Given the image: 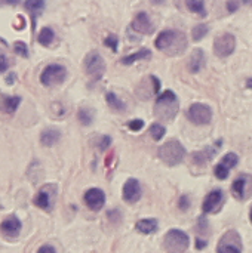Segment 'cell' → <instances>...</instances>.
Instances as JSON below:
<instances>
[{
	"mask_svg": "<svg viewBox=\"0 0 252 253\" xmlns=\"http://www.w3.org/2000/svg\"><path fill=\"white\" fill-rule=\"evenodd\" d=\"M141 199V185L137 179L131 178L123 185V200L129 205L137 203Z\"/></svg>",
	"mask_w": 252,
	"mask_h": 253,
	"instance_id": "9a60e30c",
	"label": "cell"
},
{
	"mask_svg": "<svg viewBox=\"0 0 252 253\" xmlns=\"http://www.w3.org/2000/svg\"><path fill=\"white\" fill-rule=\"evenodd\" d=\"M238 162H239V157H238L235 153H227V154L223 157V160L215 166V169H214L215 176H217L220 181L227 179V178H229V173H230V169H233V168L238 165Z\"/></svg>",
	"mask_w": 252,
	"mask_h": 253,
	"instance_id": "7c38bea8",
	"label": "cell"
},
{
	"mask_svg": "<svg viewBox=\"0 0 252 253\" xmlns=\"http://www.w3.org/2000/svg\"><path fill=\"white\" fill-rule=\"evenodd\" d=\"M131 27H132L134 31H137V33H140V34H147V36H149V34H153V31H154L153 22H151L150 16H149L146 12L138 13V15L134 18Z\"/></svg>",
	"mask_w": 252,
	"mask_h": 253,
	"instance_id": "2e32d148",
	"label": "cell"
},
{
	"mask_svg": "<svg viewBox=\"0 0 252 253\" xmlns=\"http://www.w3.org/2000/svg\"><path fill=\"white\" fill-rule=\"evenodd\" d=\"M242 251H244V248H242L241 236H239L238 231H235V230L227 231V233L221 237V240H220V243H218V246H217V252L241 253Z\"/></svg>",
	"mask_w": 252,
	"mask_h": 253,
	"instance_id": "ba28073f",
	"label": "cell"
},
{
	"mask_svg": "<svg viewBox=\"0 0 252 253\" xmlns=\"http://www.w3.org/2000/svg\"><path fill=\"white\" fill-rule=\"evenodd\" d=\"M154 46H156V49L162 50L163 53H166L169 56H175V55H181L186 50L187 39L181 31L165 30L156 37Z\"/></svg>",
	"mask_w": 252,
	"mask_h": 253,
	"instance_id": "6da1fadb",
	"label": "cell"
},
{
	"mask_svg": "<svg viewBox=\"0 0 252 253\" xmlns=\"http://www.w3.org/2000/svg\"><path fill=\"white\" fill-rule=\"evenodd\" d=\"M205 65V53L202 49H195L193 53L190 55V59H189V64H187V68L190 73H199Z\"/></svg>",
	"mask_w": 252,
	"mask_h": 253,
	"instance_id": "ac0fdd59",
	"label": "cell"
},
{
	"mask_svg": "<svg viewBox=\"0 0 252 253\" xmlns=\"http://www.w3.org/2000/svg\"><path fill=\"white\" fill-rule=\"evenodd\" d=\"M206 246V242L205 240H201V239H198L196 240V249L199 251V249H203Z\"/></svg>",
	"mask_w": 252,
	"mask_h": 253,
	"instance_id": "8d00e7d4",
	"label": "cell"
},
{
	"mask_svg": "<svg viewBox=\"0 0 252 253\" xmlns=\"http://www.w3.org/2000/svg\"><path fill=\"white\" fill-rule=\"evenodd\" d=\"M227 4H229L227 7H229V10H230V12H235V10L238 9V3H236V1H229Z\"/></svg>",
	"mask_w": 252,
	"mask_h": 253,
	"instance_id": "74e56055",
	"label": "cell"
},
{
	"mask_svg": "<svg viewBox=\"0 0 252 253\" xmlns=\"http://www.w3.org/2000/svg\"><path fill=\"white\" fill-rule=\"evenodd\" d=\"M150 56H151V52H150L149 49H141V50H138V52H135V53H132V55L123 56V58L120 59V62H122L123 65H131V64H134L135 61L149 59Z\"/></svg>",
	"mask_w": 252,
	"mask_h": 253,
	"instance_id": "7402d4cb",
	"label": "cell"
},
{
	"mask_svg": "<svg viewBox=\"0 0 252 253\" xmlns=\"http://www.w3.org/2000/svg\"><path fill=\"white\" fill-rule=\"evenodd\" d=\"M85 68L86 73L94 79V80H100L104 73H105V62L102 59V56L98 52H91L86 59H85Z\"/></svg>",
	"mask_w": 252,
	"mask_h": 253,
	"instance_id": "8992f818",
	"label": "cell"
},
{
	"mask_svg": "<svg viewBox=\"0 0 252 253\" xmlns=\"http://www.w3.org/2000/svg\"><path fill=\"white\" fill-rule=\"evenodd\" d=\"M187 117L195 125H208L212 119V111L205 104H193L187 111Z\"/></svg>",
	"mask_w": 252,
	"mask_h": 253,
	"instance_id": "9c48e42d",
	"label": "cell"
},
{
	"mask_svg": "<svg viewBox=\"0 0 252 253\" xmlns=\"http://www.w3.org/2000/svg\"><path fill=\"white\" fill-rule=\"evenodd\" d=\"M59 136L61 135H59V132L56 129H46L40 135V142L45 147H52L59 141Z\"/></svg>",
	"mask_w": 252,
	"mask_h": 253,
	"instance_id": "ffe728a7",
	"label": "cell"
},
{
	"mask_svg": "<svg viewBox=\"0 0 252 253\" xmlns=\"http://www.w3.org/2000/svg\"><path fill=\"white\" fill-rule=\"evenodd\" d=\"M39 252H55V249L52 248V246H42L40 249H39Z\"/></svg>",
	"mask_w": 252,
	"mask_h": 253,
	"instance_id": "f35d334b",
	"label": "cell"
},
{
	"mask_svg": "<svg viewBox=\"0 0 252 253\" xmlns=\"http://www.w3.org/2000/svg\"><path fill=\"white\" fill-rule=\"evenodd\" d=\"M244 3H247V4H252V0H242Z\"/></svg>",
	"mask_w": 252,
	"mask_h": 253,
	"instance_id": "b9f144b4",
	"label": "cell"
},
{
	"mask_svg": "<svg viewBox=\"0 0 252 253\" xmlns=\"http://www.w3.org/2000/svg\"><path fill=\"white\" fill-rule=\"evenodd\" d=\"M105 99H107V104L110 105V108L114 110V111H123L126 108V105L123 104V101L119 99L117 95H114L113 92H108L105 95Z\"/></svg>",
	"mask_w": 252,
	"mask_h": 253,
	"instance_id": "d4e9b609",
	"label": "cell"
},
{
	"mask_svg": "<svg viewBox=\"0 0 252 253\" xmlns=\"http://www.w3.org/2000/svg\"><path fill=\"white\" fill-rule=\"evenodd\" d=\"M157 156H159V159L165 165H168V166H177V165H180L184 160L186 150H184V147H183L181 142H178L175 139H171V141L165 142L159 148Z\"/></svg>",
	"mask_w": 252,
	"mask_h": 253,
	"instance_id": "3957f363",
	"label": "cell"
},
{
	"mask_svg": "<svg viewBox=\"0 0 252 253\" xmlns=\"http://www.w3.org/2000/svg\"><path fill=\"white\" fill-rule=\"evenodd\" d=\"M22 225H21V221L16 218V216H9L6 218L1 224H0V230L4 236L7 237H16L21 231Z\"/></svg>",
	"mask_w": 252,
	"mask_h": 253,
	"instance_id": "e0dca14e",
	"label": "cell"
},
{
	"mask_svg": "<svg viewBox=\"0 0 252 253\" xmlns=\"http://www.w3.org/2000/svg\"><path fill=\"white\" fill-rule=\"evenodd\" d=\"M85 203L94 212L101 211L102 206L105 205V194H104V191L100 190V188H91V190H88L85 193Z\"/></svg>",
	"mask_w": 252,
	"mask_h": 253,
	"instance_id": "4fadbf2b",
	"label": "cell"
},
{
	"mask_svg": "<svg viewBox=\"0 0 252 253\" xmlns=\"http://www.w3.org/2000/svg\"><path fill=\"white\" fill-rule=\"evenodd\" d=\"M189 245H190V240H189V236L181 231V230H177V228H172L166 233L165 239H163V248L165 251L171 253H180L186 252L189 249Z\"/></svg>",
	"mask_w": 252,
	"mask_h": 253,
	"instance_id": "277c9868",
	"label": "cell"
},
{
	"mask_svg": "<svg viewBox=\"0 0 252 253\" xmlns=\"http://www.w3.org/2000/svg\"><path fill=\"white\" fill-rule=\"evenodd\" d=\"M178 206H180L181 211H187L190 208V199H189V196H181L180 200H178Z\"/></svg>",
	"mask_w": 252,
	"mask_h": 253,
	"instance_id": "836d02e7",
	"label": "cell"
},
{
	"mask_svg": "<svg viewBox=\"0 0 252 253\" xmlns=\"http://www.w3.org/2000/svg\"><path fill=\"white\" fill-rule=\"evenodd\" d=\"M250 219H251V222H252V208H251V212H250Z\"/></svg>",
	"mask_w": 252,
	"mask_h": 253,
	"instance_id": "7bdbcfd3",
	"label": "cell"
},
{
	"mask_svg": "<svg viewBox=\"0 0 252 253\" xmlns=\"http://www.w3.org/2000/svg\"><path fill=\"white\" fill-rule=\"evenodd\" d=\"M165 133H166V129H165L162 125L154 123V125L150 126V135H151V138H153L154 141H160V139L165 136Z\"/></svg>",
	"mask_w": 252,
	"mask_h": 253,
	"instance_id": "f1b7e54d",
	"label": "cell"
},
{
	"mask_svg": "<svg viewBox=\"0 0 252 253\" xmlns=\"http://www.w3.org/2000/svg\"><path fill=\"white\" fill-rule=\"evenodd\" d=\"M151 1H153L154 4H162V3H163L165 0H151Z\"/></svg>",
	"mask_w": 252,
	"mask_h": 253,
	"instance_id": "ab89813d",
	"label": "cell"
},
{
	"mask_svg": "<svg viewBox=\"0 0 252 253\" xmlns=\"http://www.w3.org/2000/svg\"><path fill=\"white\" fill-rule=\"evenodd\" d=\"M214 154H215V150H211V148H209V150H205V151H202V153H196V154L193 156V159H195V163L203 165L205 162L211 160Z\"/></svg>",
	"mask_w": 252,
	"mask_h": 253,
	"instance_id": "83f0119b",
	"label": "cell"
},
{
	"mask_svg": "<svg viewBox=\"0 0 252 253\" xmlns=\"http://www.w3.org/2000/svg\"><path fill=\"white\" fill-rule=\"evenodd\" d=\"M110 144H111V138L105 135V136H102L101 141H100V148L104 151V150H107V148L110 147Z\"/></svg>",
	"mask_w": 252,
	"mask_h": 253,
	"instance_id": "e575fe53",
	"label": "cell"
},
{
	"mask_svg": "<svg viewBox=\"0 0 252 253\" xmlns=\"http://www.w3.org/2000/svg\"><path fill=\"white\" fill-rule=\"evenodd\" d=\"M55 196H56V187L45 185L34 197V205L43 211H50L53 206V202H55Z\"/></svg>",
	"mask_w": 252,
	"mask_h": 253,
	"instance_id": "8fae6325",
	"label": "cell"
},
{
	"mask_svg": "<svg viewBox=\"0 0 252 253\" xmlns=\"http://www.w3.org/2000/svg\"><path fill=\"white\" fill-rule=\"evenodd\" d=\"M233 196L238 200H247L252 196V176L251 175H241L238 179H235L232 185Z\"/></svg>",
	"mask_w": 252,
	"mask_h": 253,
	"instance_id": "30bf717a",
	"label": "cell"
},
{
	"mask_svg": "<svg viewBox=\"0 0 252 253\" xmlns=\"http://www.w3.org/2000/svg\"><path fill=\"white\" fill-rule=\"evenodd\" d=\"M157 227H159V224L156 219H141L137 222L135 230L141 234H153L157 231Z\"/></svg>",
	"mask_w": 252,
	"mask_h": 253,
	"instance_id": "d6986e66",
	"label": "cell"
},
{
	"mask_svg": "<svg viewBox=\"0 0 252 253\" xmlns=\"http://www.w3.org/2000/svg\"><path fill=\"white\" fill-rule=\"evenodd\" d=\"M128 127H129V130H132V132H138V130H141V129L144 127V122L140 120V119L131 120V122H128Z\"/></svg>",
	"mask_w": 252,
	"mask_h": 253,
	"instance_id": "d6a6232c",
	"label": "cell"
},
{
	"mask_svg": "<svg viewBox=\"0 0 252 253\" xmlns=\"http://www.w3.org/2000/svg\"><path fill=\"white\" fill-rule=\"evenodd\" d=\"M79 120L82 122V125H85V126H89V125L92 123V120H94V116H92L91 110L82 108V110L79 111Z\"/></svg>",
	"mask_w": 252,
	"mask_h": 253,
	"instance_id": "f546056e",
	"label": "cell"
},
{
	"mask_svg": "<svg viewBox=\"0 0 252 253\" xmlns=\"http://www.w3.org/2000/svg\"><path fill=\"white\" fill-rule=\"evenodd\" d=\"M7 70V59L4 58V55H0V73Z\"/></svg>",
	"mask_w": 252,
	"mask_h": 253,
	"instance_id": "d590c367",
	"label": "cell"
},
{
	"mask_svg": "<svg viewBox=\"0 0 252 253\" xmlns=\"http://www.w3.org/2000/svg\"><path fill=\"white\" fill-rule=\"evenodd\" d=\"M235 47H236V39L230 33H224L218 36L214 42V52L220 58L230 56L235 52Z\"/></svg>",
	"mask_w": 252,
	"mask_h": 253,
	"instance_id": "52a82bcc",
	"label": "cell"
},
{
	"mask_svg": "<svg viewBox=\"0 0 252 253\" xmlns=\"http://www.w3.org/2000/svg\"><path fill=\"white\" fill-rule=\"evenodd\" d=\"M104 46L110 47L113 52H117V46H119V39L114 37V36H108L104 39Z\"/></svg>",
	"mask_w": 252,
	"mask_h": 253,
	"instance_id": "4dcf8cb0",
	"label": "cell"
},
{
	"mask_svg": "<svg viewBox=\"0 0 252 253\" xmlns=\"http://www.w3.org/2000/svg\"><path fill=\"white\" fill-rule=\"evenodd\" d=\"M53 37H55L53 30L49 28V27H45V28H42V31L39 33L37 40H39V43H40L42 46H49V44L52 43Z\"/></svg>",
	"mask_w": 252,
	"mask_h": 253,
	"instance_id": "484cf974",
	"label": "cell"
},
{
	"mask_svg": "<svg viewBox=\"0 0 252 253\" xmlns=\"http://www.w3.org/2000/svg\"><path fill=\"white\" fill-rule=\"evenodd\" d=\"M180 102L172 90H165L154 104V116L162 122H171L177 117Z\"/></svg>",
	"mask_w": 252,
	"mask_h": 253,
	"instance_id": "7a4b0ae2",
	"label": "cell"
},
{
	"mask_svg": "<svg viewBox=\"0 0 252 253\" xmlns=\"http://www.w3.org/2000/svg\"><path fill=\"white\" fill-rule=\"evenodd\" d=\"M27 10L33 15V24L37 15H40L45 9V0H25Z\"/></svg>",
	"mask_w": 252,
	"mask_h": 253,
	"instance_id": "603a6c76",
	"label": "cell"
},
{
	"mask_svg": "<svg viewBox=\"0 0 252 253\" xmlns=\"http://www.w3.org/2000/svg\"><path fill=\"white\" fill-rule=\"evenodd\" d=\"M186 6L190 12L201 15V16H206V10H205V4L203 0H186Z\"/></svg>",
	"mask_w": 252,
	"mask_h": 253,
	"instance_id": "cb8c5ba5",
	"label": "cell"
},
{
	"mask_svg": "<svg viewBox=\"0 0 252 253\" xmlns=\"http://www.w3.org/2000/svg\"><path fill=\"white\" fill-rule=\"evenodd\" d=\"M247 84H248V87H251L252 89V79H250V80H248V83H247Z\"/></svg>",
	"mask_w": 252,
	"mask_h": 253,
	"instance_id": "60d3db41",
	"label": "cell"
},
{
	"mask_svg": "<svg viewBox=\"0 0 252 253\" xmlns=\"http://www.w3.org/2000/svg\"><path fill=\"white\" fill-rule=\"evenodd\" d=\"M65 76H67V70L62 65H59V64H50V65H48L42 71L40 82H42L43 86L52 87V86L61 84L65 80Z\"/></svg>",
	"mask_w": 252,
	"mask_h": 253,
	"instance_id": "5b68a950",
	"label": "cell"
},
{
	"mask_svg": "<svg viewBox=\"0 0 252 253\" xmlns=\"http://www.w3.org/2000/svg\"><path fill=\"white\" fill-rule=\"evenodd\" d=\"M19 102H21V98H19V96H4V98H1L0 107H1V110H3L4 113L12 114V113L16 111Z\"/></svg>",
	"mask_w": 252,
	"mask_h": 253,
	"instance_id": "44dd1931",
	"label": "cell"
},
{
	"mask_svg": "<svg viewBox=\"0 0 252 253\" xmlns=\"http://www.w3.org/2000/svg\"><path fill=\"white\" fill-rule=\"evenodd\" d=\"M223 202H224V194H223V191H221V190H214V191H211V193L206 196V199L203 200L202 209H203L205 213H217V212L221 209Z\"/></svg>",
	"mask_w": 252,
	"mask_h": 253,
	"instance_id": "5bb4252c",
	"label": "cell"
},
{
	"mask_svg": "<svg viewBox=\"0 0 252 253\" xmlns=\"http://www.w3.org/2000/svg\"><path fill=\"white\" fill-rule=\"evenodd\" d=\"M208 31H209V28H208L206 24H199V25H196V27L192 30V39H193L195 42H199V40H202V39L208 34Z\"/></svg>",
	"mask_w": 252,
	"mask_h": 253,
	"instance_id": "4316f807",
	"label": "cell"
},
{
	"mask_svg": "<svg viewBox=\"0 0 252 253\" xmlns=\"http://www.w3.org/2000/svg\"><path fill=\"white\" fill-rule=\"evenodd\" d=\"M13 49H15V52H16L18 55H21V56H24V58L28 56V49H27V44H25V43L16 42L15 46H13Z\"/></svg>",
	"mask_w": 252,
	"mask_h": 253,
	"instance_id": "1f68e13d",
	"label": "cell"
}]
</instances>
